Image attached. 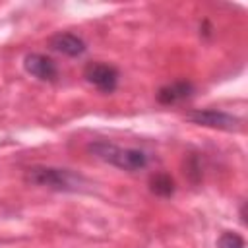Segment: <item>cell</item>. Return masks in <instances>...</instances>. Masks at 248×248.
<instances>
[{
  "instance_id": "obj_1",
  "label": "cell",
  "mask_w": 248,
  "mask_h": 248,
  "mask_svg": "<svg viewBox=\"0 0 248 248\" xmlns=\"http://www.w3.org/2000/svg\"><path fill=\"white\" fill-rule=\"evenodd\" d=\"M87 149L97 159H101V161H105V163H108V165H112L116 169L128 170V172L141 170L149 163L145 151L136 149V147H120V145H116L112 141H107V140L91 141L87 145Z\"/></svg>"
},
{
  "instance_id": "obj_2",
  "label": "cell",
  "mask_w": 248,
  "mask_h": 248,
  "mask_svg": "<svg viewBox=\"0 0 248 248\" xmlns=\"http://www.w3.org/2000/svg\"><path fill=\"white\" fill-rule=\"evenodd\" d=\"M25 182L31 186H41L48 190H58V192H76L83 176L76 174L70 169H58V167H31L25 170Z\"/></svg>"
},
{
  "instance_id": "obj_3",
  "label": "cell",
  "mask_w": 248,
  "mask_h": 248,
  "mask_svg": "<svg viewBox=\"0 0 248 248\" xmlns=\"http://www.w3.org/2000/svg\"><path fill=\"white\" fill-rule=\"evenodd\" d=\"M186 120L196 124V126H205V128H215L223 132H236L242 128V118L219 110V108H196L186 112Z\"/></svg>"
},
{
  "instance_id": "obj_4",
  "label": "cell",
  "mask_w": 248,
  "mask_h": 248,
  "mask_svg": "<svg viewBox=\"0 0 248 248\" xmlns=\"http://www.w3.org/2000/svg\"><path fill=\"white\" fill-rule=\"evenodd\" d=\"M83 78L101 93H112L118 85V70L105 62H87L83 68Z\"/></svg>"
},
{
  "instance_id": "obj_5",
  "label": "cell",
  "mask_w": 248,
  "mask_h": 248,
  "mask_svg": "<svg viewBox=\"0 0 248 248\" xmlns=\"http://www.w3.org/2000/svg\"><path fill=\"white\" fill-rule=\"evenodd\" d=\"M23 68L27 74H31L33 78H37L41 81H56V78H58V68H56L54 60L41 52L25 54Z\"/></svg>"
},
{
  "instance_id": "obj_6",
  "label": "cell",
  "mask_w": 248,
  "mask_h": 248,
  "mask_svg": "<svg viewBox=\"0 0 248 248\" xmlns=\"http://www.w3.org/2000/svg\"><path fill=\"white\" fill-rule=\"evenodd\" d=\"M48 46L52 50H56V52H60L64 56H72V58L81 56L85 52V48H87L83 39L74 35V33H56V35H52L48 39Z\"/></svg>"
},
{
  "instance_id": "obj_7",
  "label": "cell",
  "mask_w": 248,
  "mask_h": 248,
  "mask_svg": "<svg viewBox=\"0 0 248 248\" xmlns=\"http://www.w3.org/2000/svg\"><path fill=\"white\" fill-rule=\"evenodd\" d=\"M192 93H194L192 81H188V79H178V81H172V83L163 85V87L157 91V101H159L161 105H176V103L188 99Z\"/></svg>"
},
{
  "instance_id": "obj_8",
  "label": "cell",
  "mask_w": 248,
  "mask_h": 248,
  "mask_svg": "<svg viewBox=\"0 0 248 248\" xmlns=\"http://www.w3.org/2000/svg\"><path fill=\"white\" fill-rule=\"evenodd\" d=\"M174 180L167 172H155L149 178V190L159 198H170L174 194Z\"/></svg>"
},
{
  "instance_id": "obj_9",
  "label": "cell",
  "mask_w": 248,
  "mask_h": 248,
  "mask_svg": "<svg viewBox=\"0 0 248 248\" xmlns=\"http://www.w3.org/2000/svg\"><path fill=\"white\" fill-rule=\"evenodd\" d=\"M217 248H246V242H244V238L238 232L225 231L217 238Z\"/></svg>"
},
{
  "instance_id": "obj_10",
  "label": "cell",
  "mask_w": 248,
  "mask_h": 248,
  "mask_svg": "<svg viewBox=\"0 0 248 248\" xmlns=\"http://www.w3.org/2000/svg\"><path fill=\"white\" fill-rule=\"evenodd\" d=\"M184 172L190 176L192 182H198V180L202 178V167H200L198 157H190V159H188V163H186V170H184Z\"/></svg>"
}]
</instances>
